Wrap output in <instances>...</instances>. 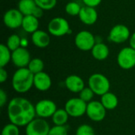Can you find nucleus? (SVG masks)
Returning a JSON list of instances; mask_svg holds the SVG:
<instances>
[{
	"label": "nucleus",
	"mask_w": 135,
	"mask_h": 135,
	"mask_svg": "<svg viewBox=\"0 0 135 135\" xmlns=\"http://www.w3.org/2000/svg\"><path fill=\"white\" fill-rule=\"evenodd\" d=\"M8 118L11 123L17 127H26L35 119V106L24 97L13 98L7 107Z\"/></svg>",
	"instance_id": "f257e3e1"
},
{
	"label": "nucleus",
	"mask_w": 135,
	"mask_h": 135,
	"mask_svg": "<svg viewBox=\"0 0 135 135\" xmlns=\"http://www.w3.org/2000/svg\"><path fill=\"white\" fill-rule=\"evenodd\" d=\"M34 74L27 68H18L13 75V89L19 93H25L33 85Z\"/></svg>",
	"instance_id": "f03ea898"
},
{
	"label": "nucleus",
	"mask_w": 135,
	"mask_h": 135,
	"mask_svg": "<svg viewBox=\"0 0 135 135\" xmlns=\"http://www.w3.org/2000/svg\"><path fill=\"white\" fill-rule=\"evenodd\" d=\"M110 81L108 78L102 74L95 73L89 78V87L96 95L103 96L109 92Z\"/></svg>",
	"instance_id": "7ed1b4c3"
},
{
	"label": "nucleus",
	"mask_w": 135,
	"mask_h": 135,
	"mask_svg": "<svg viewBox=\"0 0 135 135\" xmlns=\"http://www.w3.org/2000/svg\"><path fill=\"white\" fill-rule=\"evenodd\" d=\"M47 32L53 36L61 37L70 33L71 30L66 19L62 17H55L48 22Z\"/></svg>",
	"instance_id": "20e7f679"
},
{
	"label": "nucleus",
	"mask_w": 135,
	"mask_h": 135,
	"mask_svg": "<svg viewBox=\"0 0 135 135\" xmlns=\"http://www.w3.org/2000/svg\"><path fill=\"white\" fill-rule=\"evenodd\" d=\"M74 44L76 47L82 51H91L97 44L96 36L89 31L82 30L75 36Z\"/></svg>",
	"instance_id": "39448f33"
},
{
	"label": "nucleus",
	"mask_w": 135,
	"mask_h": 135,
	"mask_svg": "<svg viewBox=\"0 0 135 135\" xmlns=\"http://www.w3.org/2000/svg\"><path fill=\"white\" fill-rule=\"evenodd\" d=\"M87 103L80 97L71 98L68 100L65 104V110L70 117L78 118L86 114Z\"/></svg>",
	"instance_id": "423d86ee"
},
{
	"label": "nucleus",
	"mask_w": 135,
	"mask_h": 135,
	"mask_svg": "<svg viewBox=\"0 0 135 135\" xmlns=\"http://www.w3.org/2000/svg\"><path fill=\"white\" fill-rule=\"evenodd\" d=\"M117 63L123 70H130L134 67V49L130 46L122 48L117 55Z\"/></svg>",
	"instance_id": "0eeeda50"
},
{
	"label": "nucleus",
	"mask_w": 135,
	"mask_h": 135,
	"mask_svg": "<svg viewBox=\"0 0 135 135\" xmlns=\"http://www.w3.org/2000/svg\"><path fill=\"white\" fill-rule=\"evenodd\" d=\"M131 35V31L128 27L123 24H118L110 30L108 39L111 42L119 44L129 40Z\"/></svg>",
	"instance_id": "6e6552de"
},
{
	"label": "nucleus",
	"mask_w": 135,
	"mask_h": 135,
	"mask_svg": "<svg viewBox=\"0 0 135 135\" xmlns=\"http://www.w3.org/2000/svg\"><path fill=\"white\" fill-rule=\"evenodd\" d=\"M50 129L48 123L44 119L37 118L26 126L25 134L26 135H48Z\"/></svg>",
	"instance_id": "1a4fd4ad"
},
{
	"label": "nucleus",
	"mask_w": 135,
	"mask_h": 135,
	"mask_svg": "<svg viewBox=\"0 0 135 135\" xmlns=\"http://www.w3.org/2000/svg\"><path fill=\"white\" fill-rule=\"evenodd\" d=\"M24 17L18 9H9L3 15V23L7 28L16 29L21 27Z\"/></svg>",
	"instance_id": "9d476101"
},
{
	"label": "nucleus",
	"mask_w": 135,
	"mask_h": 135,
	"mask_svg": "<svg viewBox=\"0 0 135 135\" xmlns=\"http://www.w3.org/2000/svg\"><path fill=\"white\" fill-rule=\"evenodd\" d=\"M36 114L38 118L47 119L52 117L57 110L55 103L51 100H41L35 105Z\"/></svg>",
	"instance_id": "9b49d317"
},
{
	"label": "nucleus",
	"mask_w": 135,
	"mask_h": 135,
	"mask_svg": "<svg viewBox=\"0 0 135 135\" xmlns=\"http://www.w3.org/2000/svg\"><path fill=\"white\" fill-rule=\"evenodd\" d=\"M106 108L100 101L93 100L87 104L86 115L91 120L94 122L102 121L106 116Z\"/></svg>",
	"instance_id": "f8f14e48"
},
{
	"label": "nucleus",
	"mask_w": 135,
	"mask_h": 135,
	"mask_svg": "<svg viewBox=\"0 0 135 135\" xmlns=\"http://www.w3.org/2000/svg\"><path fill=\"white\" fill-rule=\"evenodd\" d=\"M13 63L17 68L28 67L30 61L31 55L29 51L25 47H19L17 50L12 51V60Z\"/></svg>",
	"instance_id": "ddd939ff"
},
{
	"label": "nucleus",
	"mask_w": 135,
	"mask_h": 135,
	"mask_svg": "<svg viewBox=\"0 0 135 135\" xmlns=\"http://www.w3.org/2000/svg\"><path fill=\"white\" fill-rule=\"evenodd\" d=\"M78 17L83 24L86 25H93L97 21L98 13L96 8L84 6L81 7Z\"/></svg>",
	"instance_id": "4468645a"
},
{
	"label": "nucleus",
	"mask_w": 135,
	"mask_h": 135,
	"mask_svg": "<svg viewBox=\"0 0 135 135\" xmlns=\"http://www.w3.org/2000/svg\"><path fill=\"white\" fill-rule=\"evenodd\" d=\"M65 85L68 90L74 93H80L85 89L83 79L78 75H70L65 80Z\"/></svg>",
	"instance_id": "2eb2a0df"
},
{
	"label": "nucleus",
	"mask_w": 135,
	"mask_h": 135,
	"mask_svg": "<svg viewBox=\"0 0 135 135\" xmlns=\"http://www.w3.org/2000/svg\"><path fill=\"white\" fill-rule=\"evenodd\" d=\"M32 44L39 48H45L51 43V36L49 32L38 29L32 34Z\"/></svg>",
	"instance_id": "dca6fc26"
},
{
	"label": "nucleus",
	"mask_w": 135,
	"mask_h": 135,
	"mask_svg": "<svg viewBox=\"0 0 135 135\" xmlns=\"http://www.w3.org/2000/svg\"><path fill=\"white\" fill-rule=\"evenodd\" d=\"M33 85L39 91H47L51 86V77L45 72H40L34 75Z\"/></svg>",
	"instance_id": "f3484780"
},
{
	"label": "nucleus",
	"mask_w": 135,
	"mask_h": 135,
	"mask_svg": "<svg viewBox=\"0 0 135 135\" xmlns=\"http://www.w3.org/2000/svg\"><path fill=\"white\" fill-rule=\"evenodd\" d=\"M39 25L40 21L37 17L33 15H27L23 18L21 28L25 32L32 34L39 29Z\"/></svg>",
	"instance_id": "a211bd4d"
},
{
	"label": "nucleus",
	"mask_w": 135,
	"mask_h": 135,
	"mask_svg": "<svg viewBox=\"0 0 135 135\" xmlns=\"http://www.w3.org/2000/svg\"><path fill=\"white\" fill-rule=\"evenodd\" d=\"M109 52V47L103 42L97 43L91 50L93 57L98 61L105 60L108 57Z\"/></svg>",
	"instance_id": "6ab92c4d"
},
{
	"label": "nucleus",
	"mask_w": 135,
	"mask_h": 135,
	"mask_svg": "<svg viewBox=\"0 0 135 135\" xmlns=\"http://www.w3.org/2000/svg\"><path fill=\"white\" fill-rule=\"evenodd\" d=\"M37 8L38 6L35 0H20L17 4V9L24 16L33 15Z\"/></svg>",
	"instance_id": "aec40b11"
},
{
	"label": "nucleus",
	"mask_w": 135,
	"mask_h": 135,
	"mask_svg": "<svg viewBox=\"0 0 135 135\" xmlns=\"http://www.w3.org/2000/svg\"><path fill=\"white\" fill-rule=\"evenodd\" d=\"M100 102L106 108V110H113L118 106L119 100L116 95L108 92L104 94L103 96H101Z\"/></svg>",
	"instance_id": "412c9836"
},
{
	"label": "nucleus",
	"mask_w": 135,
	"mask_h": 135,
	"mask_svg": "<svg viewBox=\"0 0 135 135\" xmlns=\"http://www.w3.org/2000/svg\"><path fill=\"white\" fill-rule=\"evenodd\" d=\"M69 116L70 115H68L65 108L64 109L59 108L56 110V112H55V114L51 118L55 126H65L68 121Z\"/></svg>",
	"instance_id": "4be33fe9"
},
{
	"label": "nucleus",
	"mask_w": 135,
	"mask_h": 135,
	"mask_svg": "<svg viewBox=\"0 0 135 135\" xmlns=\"http://www.w3.org/2000/svg\"><path fill=\"white\" fill-rule=\"evenodd\" d=\"M12 60V51L8 47L2 44L0 45V67H5Z\"/></svg>",
	"instance_id": "5701e85b"
},
{
	"label": "nucleus",
	"mask_w": 135,
	"mask_h": 135,
	"mask_svg": "<svg viewBox=\"0 0 135 135\" xmlns=\"http://www.w3.org/2000/svg\"><path fill=\"white\" fill-rule=\"evenodd\" d=\"M27 68L35 75L36 74H39L44 71V63L42 59L39 58H34L31 59Z\"/></svg>",
	"instance_id": "b1692460"
},
{
	"label": "nucleus",
	"mask_w": 135,
	"mask_h": 135,
	"mask_svg": "<svg viewBox=\"0 0 135 135\" xmlns=\"http://www.w3.org/2000/svg\"><path fill=\"white\" fill-rule=\"evenodd\" d=\"M81 7L82 6L78 2L74 0H71L66 3L65 6V11L70 16H73V17L78 16L81 9Z\"/></svg>",
	"instance_id": "393cba45"
},
{
	"label": "nucleus",
	"mask_w": 135,
	"mask_h": 135,
	"mask_svg": "<svg viewBox=\"0 0 135 135\" xmlns=\"http://www.w3.org/2000/svg\"><path fill=\"white\" fill-rule=\"evenodd\" d=\"M21 38L17 34H11L7 39L6 45L11 51H13L21 47Z\"/></svg>",
	"instance_id": "a878e982"
},
{
	"label": "nucleus",
	"mask_w": 135,
	"mask_h": 135,
	"mask_svg": "<svg viewBox=\"0 0 135 135\" xmlns=\"http://www.w3.org/2000/svg\"><path fill=\"white\" fill-rule=\"evenodd\" d=\"M35 2L36 5L44 11L52 9L57 5V0H35Z\"/></svg>",
	"instance_id": "bb28decb"
},
{
	"label": "nucleus",
	"mask_w": 135,
	"mask_h": 135,
	"mask_svg": "<svg viewBox=\"0 0 135 135\" xmlns=\"http://www.w3.org/2000/svg\"><path fill=\"white\" fill-rule=\"evenodd\" d=\"M20 134V131H19V127L13 123H9L6 124L2 131L1 135H19Z\"/></svg>",
	"instance_id": "cd10ccee"
},
{
	"label": "nucleus",
	"mask_w": 135,
	"mask_h": 135,
	"mask_svg": "<svg viewBox=\"0 0 135 135\" xmlns=\"http://www.w3.org/2000/svg\"><path fill=\"white\" fill-rule=\"evenodd\" d=\"M94 95H95V93L89 87H86V88L85 87V89L79 93V97L82 100H84L85 103L88 104L92 101Z\"/></svg>",
	"instance_id": "c85d7f7f"
},
{
	"label": "nucleus",
	"mask_w": 135,
	"mask_h": 135,
	"mask_svg": "<svg viewBox=\"0 0 135 135\" xmlns=\"http://www.w3.org/2000/svg\"><path fill=\"white\" fill-rule=\"evenodd\" d=\"M76 135H95V131L91 126L88 124H82L77 129Z\"/></svg>",
	"instance_id": "c756f323"
},
{
	"label": "nucleus",
	"mask_w": 135,
	"mask_h": 135,
	"mask_svg": "<svg viewBox=\"0 0 135 135\" xmlns=\"http://www.w3.org/2000/svg\"><path fill=\"white\" fill-rule=\"evenodd\" d=\"M48 135H67V129L65 126H54L50 129Z\"/></svg>",
	"instance_id": "7c9ffc66"
},
{
	"label": "nucleus",
	"mask_w": 135,
	"mask_h": 135,
	"mask_svg": "<svg viewBox=\"0 0 135 135\" xmlns=\"http://www.w3.org/2000/svg\"><path fill=\"white\" fill-rule=\"evenodd\" d=\"M82 2L85 4V6L96 8L101 3L102 0H82Z\"/></svg>",
	"instance_id": "2f4dec72"
},
{
	"label": "nucleus",
	"mask_w": 135,
	"mask_h": 135,
	"mask_svg": "<svg viewBox=\"0 0 135 135\" xmlns=\"http://www.w3.org/2000/svg\"><path fill=\"white\" fill-rule=\"evenodd\" d=\"M7 101V95L5 91L1 89H0V107L2 108Z\"/></svg>",
	"instance_id": "473e14b6"
},
{
	"label": "nucleus",
	"mask_w": 135,
	"mask_h": 135,
	"mask_svg": "<svg viewBox=\"0 0 135 135\" xmlns=\"http://www.w3.org/2000/svg\"><path fill=\"white\" fill-rule=\"evenodd\" d=\"M8 78L7 71L4 69V67H0V82L3 83L6 81Z\"/></svg>",
	"instance_id": "72a5a7b5"
},
{
	"label": "nucleus",
	"mask_w": 135,
	"mask_h": 135,
	"mask_svg": "<svg viewBox=\"0 0 135 135\" xmlns=\"http://www.w3.org/2000/svg\"><path fill=\"white\" fill-rule=\"evenodd\" d=\"M129 44L130 47H131L135 50V32L131 35V37L129 39Z\"/></svg>",
	"instance_id": "f704fd0d"
},
{
	"label": "nucleus",
	"mask_w": 135,
	"mask_h": 135,
	"mask_svg": "<svg viewBox=\"0 0 135 135\" xmlns=\"http://www.w3.org/2000/svg\"><path fill=\"white\" fill-rule=\"evenodd\" d=\"M28 45V41L26 38H21V47H25Z\"/></svg>",
	"instance_id": "c9c22d12"
}]
</instances>
